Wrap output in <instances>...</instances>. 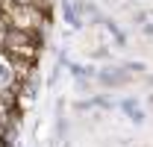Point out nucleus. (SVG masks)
<instances>
[{
	"instance_id": "obj_4",
	"label": "nucleus",
	"mask_w": 153,
	"mask_h": 147,
	"mask_svg": "<svg viewBox=\"0 0 153 147\" xmlns=\"http://www.w3.org/2000/svg\"><path fill=\"white\" fill-rule=\"evenodd\" d=\"M62 9H65V18H68V24L71 27H79V18H76V9L71 0H62Z\"/></svg>"
},
{
	"instance_id": "obj_3",
	"label": "nucleus",
	"mask_w": 153,
	"mask_h": 147,
	"mask_svg": "<svg viewBox=\"0 0 153 147\" xmlns=\"http://www.w3.org/2000/svg\"><path fill=\"white\" fill-rule=\"evenodd\" d=\"M12 85H15V68L9 59L0 56V91H9Z\"/></svg>"
},
{
	"instance_id": "obj_5",
	"label": "nucleus",
	"mask_w": 153,
	"mask_h": 147,
	"mask_svg": "<svg viewBox=\"0 0 153 147\" xmlns=\"http://www.w3.org/2000/svg\"><path fill=\"white\" fill-rule=\"evenodd\" d=\"M91 106H100V109H115V100L112 97H94Z\"/></svg>"
},
{
	"instance_id": "obj_7",
	"label": "nucleus",
	"mask_w": 153,
	"mask_h": 147,
	"mask_svg": "<svg viewBox=\"0 0 153 147\" xmlns=\"http://www.w3.org/2000/svg\"><path fill=\"white\" fill-rule=\"evenodd\" d=\"M150 85H153V76H150Z\"/></svg>"
},
{
	"instance_id": "obj_1",
	"label": "nucleus",
	"mask_w": 153,
	"mask_h": 147,
	"mask_svg": "<svg viewBox=\"0 0 153 147\" xmlns=\"http://www.w3.org/2000/svg\"><path fill=\"white\" fill-rule=\"evenodd\" d=\"M130 79V71L124 65H103V71H97V82L103 88H118Z\"/></svg>"
},
{
	"instance_id": "obj_2",
	"label": "nucleus",
	"mask_w": 153,
	"mask_h": 147,
	"mask_svg": "<svg viewBox=\"0 0 153 147\" xmlns=\"http://www.w3.org/2000/svg\"><path fill=\"white\" fill-rule=\"evenodd\" d=\"M121 109H124V115H127L133 124H144V112H141V106H138L135 97H124V100H121Z\"/></svg>"
},
{
	"instance_id": "obj_6",
	"label": "nucleus",
	"mask_w": 153,
	"mask_h": 147,
	"mask_svg": "<svg viewBox=\"0 0 153 147\" xmlns=\"http://www.w3.org/2000/svg\"><path fill=\"white\" fill-rule=\"evenodd\" d=\"M130 74H144V62H130V65H124Z\"/></svg>"
}]
</instances>
